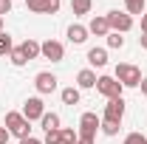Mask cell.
<instances>
[{
    "label": "cell",
    "mask_w": 147,
    "mask_h": 144,
    "mask_svg": "<svg viewBox=\"0 0 147 144\" xmlns=\"http://www.w3.org/2000/svg\"><path fill=\"white\" fill-rule=\"evenodd\" d=\"M116 79L125 85V88H139L142 85V68H136V65H127V62H122V65H116Z\"/></svg>",
    "instance_id": "obj_1"
},
{
    "label": "cell",
    "mask_w": 147,
    "mask_h": 144,
    "mask_svg": "<svg viewBox=\"0 0 147 144\" xmlns=\"http://www.w3.org/2000/svg\"><path fill=\"white\" fill-rule=\"evenodd\" d=\"M96 90L105 96V99H122V90H125V85L116 79V76H99L96 79Z\"/></svg>",
    "instance_id": "obj_2"
},
{
    "label": "cell",
    "mask_w": 147,
    "mask_h": 144,
    "mask_svg": "<svg viewBox=\"0 0 147 144\" xmlns=\"http://www.w3.org/2000/svg\"><path fill=\"white\" fill-rule=\"evenodd\" d=\"M6 130L9 133H14L17 139H28V122H26V116L23 113H17V110H9L6 113Z\"/></svg>",
    "instance_id": "obj_3"
},
{
    "label": "cell",
    "mask_w": 147,
    "mask_h": 144,
    "mask_svg": "<svg viewBox=\"0 0 147 144\" xmlns=\"http://www.w3.org/2000/svg\"><path fill=\"white\" fill-rule=\"evenodd\" d=\"M102 124V119L96 116V113H82V119H79V139H85V141H93L96 139V130Z\"/></svg>",
    "instance_id": "obj_4"
},
{
    "label": "cell",
    "mask_w": 147,
    "mask_h": 144,
    "mask_svg": "<svg viewBox=\"0 0 147 144\" xmlns=\"http://www.w3.org/2000/svg\"><path fill=\"white\" fill-rule=\"evenodd\" d=\"M105 17H108L110 31H116V34H127L130 28H133V17L125 14V11H108Z\"/></svg>",
    "instance_id": "obj_5"
},
{
    "label": "cell",
    "mask_w": 147,
    "mask_h": 144,
    "mask_svg": "<svg viewBox=\"0 0 147 144\" xmlns=\"http://www.w3.org/2000/svg\"><path fill=\"white\" fill-rule=\"evenodd\" d=\"M125 119V99H110L105 105V113H102V122H113V124H122Z\"/></svg>",
    "instance_id": "obj_6"
},
{
    "label": "cell",
    "mask_w": 147,
    "mask_h": 144,
    "mask_svg": "<svg viewBox=\"0 0 147 144\" xmlns=\"http://www.w3.org/2000/svg\"><path fill=\"white\" fill-rule=\"evenodd\" d=\"M40 54L45 57V59H51V62H62L65 48H62V42H57V40H45V42H40Z\"/></svg>",
    "instance_id": "obj_7"
},
{
    "label": "cell",
    "mask_w": 147,
    "mask_h": 144,
    "mask_svg": "<svg viewBox=\"0 0 147 144\" xmlns=\"http://www.w3.org/2000/svg\"><path fill=\"white\" fill-rule=\"evenodd\" d=\"M42 113H45V105H42L40 96L26 99V105H23V116H26V122H37V119H42Z\"/></svg>",
    "instance_id": "obj_8"
},
{
    "label": "cell",
    "mask_w": 147,
    "mask_h": 144,
    "mask_svg": "<svg viewBox=\"0 0 147 144\" xmlns=\"http://www.w3.org/2000/svg\"><path fill=\"white\" fill-rule=\"evenodd\" d=\"M26 6L34 14H57L59 11V0H26Z\"/></svg>",
    "instance_id": "obj_9"
},
{
    "label": "cell",
    "mask_w": 147,
    "mask_h": 144,
    "mask_svg": "<svg viewBox=\"0 0 147 144\" xmlns=\"http://www.w3.org/2000/svg\"><path fill=\"white\" fill-rule=\"evenodd\" d=\"M34 88L40 90V93H54L57 90V76L51 71H40L34 76Z\"/></svg>",
    "instance_id": "obj_10"
},
{
    "label": "cell",
    "mask_w": 147,
    "mask_h": 144,
    "mask_svg": "<svg viewBox=\"0 0 147 144\" xmlns=\"http://www.w3.org/2000/svg\"><path fill=\"white\" fill-rule=\"evenodd\" d=\"M88 34H96V37H108V34H110L108 17H93L91 23H88Z\"/></svg>",
    "instance_id": "obj_11"
},
{
    "label": "cell",
    "mask_w": 147,
    "mask_h": 144,
    "mask_svg": "<svg viewBox=\"0 0 147 144\" xmlns=\"http://www.w3.org/2000/svg\"><path fill=\"white\" fill-rule=\"evenodd\" d=\"M68 40H71L74 45H82V42L88 40V26H79V23L68 26Z\"/></svg>",
    "instance_id": "obj_12"
},
{
    "label": "cell",
    "mask_w": 147,
    "mask_h": 144,
    "mask_svg": "<svg viewBox=\"0 0 147 144\" xmlns=\"http://www.w3.org/2000/svg\"><path fill=\"white\" fill-rule=\"evenodd\" d=\"M96 71H91V68H85V71H79L76 73V85L79 88H96Z\"/></svg>",
    "instance_id": "obj_13"
},
{
    "label": "cell",
    "mask_w": 147,
    "mask_h": 144,
    "mask_svg": "<svg viewBox=\"0 0 147 144\" xmlns=\"http://www.w3.org/2000/svg\"><path fill=\"white\" fill-rule=\"evenodd\" d=\"M88 62H91L93 68H105L108 65V51L105 48H91L88 51Z\"/></svg>",
    "instance_id": "obj_14"
},
{
    "label": "cell",
    "mask_w": 147,
    "mask_h": 144,
    "mask_svg": "<svg viewBox=\"0 0 147 144\" xmlns=\"http://www.w3.org/2000/svg\"><path fill=\"white\" fill-rule=\"evenodd\" d=\"M20 51L26 54V59H37V57H40V42H37V40H26V42L20 45Z\"/></svg>",
    "instance_id": "obj_15"
},
{
    "label": "cell",
    "mask_w": 147,
    "mask_h": 144,
    "mask_svg": "<svg viewBox=\"0 0 147 144\" xmlns=\"http://www.w3.org/2000/svg\"><path fill=\"white\" fill-rule=\"evenodd\" d=\"M59 96H62V105H79V88H62V93H59Z\"/></svg>",
    "instance_id": "obj_16"
},
{
    "label": "cell",
    "mask_w": 147,
    "mask_h": 144,
    "mask_svg": "<svg viewBox=\"0 0 147 144\" xmlns=\"http://www.w3.org/2000/svg\"><path fill=\"white\" fill-rule=\"evenodd\" d=\"M40 122H42V130H45V133H48V130H59V116H57V113H42Z\"/></svg>",
    "instance_id": "obj_17"
},
{
    "label": "cell",
    "mask_w": 147,
    "mask_h": 144,
    "mask_svg": "<svg viewBox=\"0 0 147 144\" xmlns=\"http://www.w3.org/2000/svg\"><path fill=\"white\" fill-rule=\"evenodd\" d=\"M93 6V0H71V11L74 14H88Z\"/></svg>",
    "instance_id": "obj_18"
},
{
    "label": "cell",
    "mask_w": 147,
    "mask_h": 144,
    "mask_svg": "<svg viewBox=\"0 0 147 144\" xmlns=\"http://www.w3.org/2000/svg\"><path fill=\"white\" fill-rule=\"evenodd\" d=\"M144 3L147 0H125V9H127V14H144Z\"/></svg>",
    "instance_id": "obj_19"
},
{
    "label": "cell",
    "mask_w": 147,
    "mask_h": 144,
    "mask_svg": "<svg viewBox=\"0 0 147 144\" xmlns=\"http://www.w3.org/2000/svg\"><path fill=\"white\" fill-rule=\"evenodd\" d=\"M11 51H14V42H11V37L6 34V31H0V57L11 54Z\"/></svg>",
    "instance_id": "obj_20"
},
{
    "label": "cell",
    "mask_w": 147,
    "mask_h": 144,
    "mask_svg": "<svg viewBox=\"0 0 147 144\" xmlns=\"http://www.w3.org/2000/svg\"><path fill=\"white\" fill-rule=\"evenodd\" d=\"M59 136H62V144H76L79 141V133L71 130V127H59Z\"/></svg>",
    "instance_id": "obj_21"
},
{
    "label": "cell",
    "mask_w": 147,
    "mask_h": 144,
    "mask_svg": "<svg viewBox=\"0 0 147 144\" xmlns=\"http://www.w3.org/2000/svg\"><path fill=\"white\" fill-rule=\"evenodd\" d=\"M9 59H11V65H17V68H23V65L28 62V59H26V54L20 51V45L14 48V51H11V54H9Z\"/></svg>",
    "instance_id": "obj_22"
},
{
    "label": "cell",
    "mask_w": 147,
    "mask_h": 144,
    "mask_svg": "<svg viewBox=\"0 0 147 144\" xmlns=\"http://www.w3.org/2000/svg\"><path fill=\"white\" fill-rule=\"evenodd\" d=\"M108 48H125V37L116 34V31H110L108 34Z\"/></svg>",
    "instance_id": "obj_23"
},
{
    "label": "cell",
    "mask_w": 147,
    "mask_h": 144,
    "mask_svg": "<svg viewBox=\"0 0 147 144\" xmlns=\"http://www.w3.org/2000/svg\"><path fill=\"white\" fill-rule=\"evenodd\" d=\"M42 144H62L59 130H48V133H45V139H42Z\"/></svg>",
    "instance_id": "obj_24"
},
{
    "label": "cell",
    "mask_w": 147,
    "mask_h": 144,
    "mask_svg": "<svg viewBox=\"0 0 147 144\" xmlns=\"http://www.w3.org/2000/svg\"><path fill=\"white\" fill-rule=\"evenodd\" d=\"M125 144H147V136L144 133H130V136H125Z\"/></svg>",
    "instance_id": "obj_25"
},
{
    "label": "cell",
    "mask_w": 147,
    "mask_h": 144,
    "mask_svg": "<svg viewBox=\"0 0 147 144\" xmlns=\"http://www.w3.org/2000/svg\"><path fill=\"white\" fill-rule=\"evenodd\" d=\"M102 133H105V136H116V133H119V124H113V122H102Z\"/></svg>",
    "instance_id": "obj_26"
},
{
    "label": "cell",
    "mask_w": 147,
    "mask_h": 144,
    "mask_svg": "<svg viewBox=\"0 0 147 144\" xmlns=\"http://www.w3.org/2000/svg\"><path fill=\"white\" fill-rule=\"evenodd\" d=\"M11 3H14V0H0V17L11 11Z\"/></svg>",
    "instance_id": "obj_27"
},
{
    "label": "cell",
    "mask_w": 147,
    "mask_h": 144,
    "mask_svg": "<svg viewBox=\"0 0 147 144\" xmlns=\"http://www.w3.org/2000/svg\"><path fill=\"white\" fill-rule=\"evenodd\" d=\"M9 136H11V133H9L6 127H0V144H9Z\"/></svg>",
    "instance_id": "obj_28"
},
{
    "label": "cell",
    "mask_w": 147,
    "mask_h": 144,
    "mask_svg": "<svg viewBox=\"0 0 147 144\" xmlns=\"http://www.w3.org/2000/svg\"><path fill=\"white\" fill-rule=\"evenodd\" d=\"M20 144H42V141H40V139H31V136H28V139H20Z\"/></svg>",
    "instance_id": "obj_29"
},
{
    "label": "cell",
    "mask_w": 147,
    "mask_h": 144,
    "mask_svg": "<svg viewBox=\"0 0 147 144\" xmlns=\"http://www.w3.org/2000/svg\"><path fill=\"white\" fill-rule=\"evenodd\" d=\"M142 34H147V11L142 14Z\"/></svg>",
    "instance_id": "obj_30"
},
{
    "label": "cell",
    "mask_w": 147,
    "mask_h": 144,
    "mask_svg": "<svg viewBox=\"0 0 147 144\" xmlns=\"http://www.w3.org/2000/svg\"><path fill=\"white\" fill-rule=\"evenodd\" d=\"M139 45H142V48L147 51V34H142V37H139Z\"/></svg>",
    "instance_id": "obj_31"
},
{
    "label": "cell",
    "mask_w": 147,
    "mask_h": 144,
    "mask_svg": "<svg viewBox=\"0 0 147 144\" xmlns=\"http://www.w3.org/2000/svg\"><path fill=\"white\" fill-rule=\"evenodd\" d=\"M139 88H142V93H144V96H147V76H144V79H142V85H139Z\"/></svg>",
    "instance_id": "obj_32"
},
{
    "label": "cell",
    "mask_w": 147,
    "mask_h": 144,
    "mask_svg": "<svg viewBox=\"0 0 147 144\" xmlns=\"http://www.w3.org/2000/svg\"><path fill=\"white\" fill-rule=\"evenodd\" d=\"M76 144H93V141H85V139H79V141H76Z\"/></svg>",
    "instance_id": "obj_33"
},
{
    "label": "cell",
    "mask_w": 147,
    "mask_h": 144,
    "mask_svg": "<svg viewBox=\"0 0 147 144\" xmlns=\"http://www.w3.org/2000/svg\"><path fill=\"white\" fill-rule=\"evenodd\" d=\"M0 31H3V17H0Z\"/></svg>",
    "instance_id": "obj_34"
}]
</instances>
